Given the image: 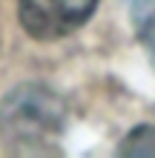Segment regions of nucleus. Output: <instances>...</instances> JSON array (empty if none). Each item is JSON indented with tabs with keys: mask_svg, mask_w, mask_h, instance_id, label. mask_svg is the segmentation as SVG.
<instances>
[{
	"mask_svg": "<svg viewBox=\"0 0 155 158\" xmlns=\"http://www.w3.org/2000/svg\"><path fill=\"white\" fill-rule=\"evenodd\" d=\"M66 106L40 83L14 86L0 101V144L12 155H43L58 147Z\"/></svg>",
	"mask_w": 155,
	"mask_h": 158,
	"instance_id": "nucleus-1",
	"label": "nucleus"
},
{
	"mask_svg": "<svg viewBox=\"0 0 155 158\" xmlns=\"http://www.w3.org/2000/svg\"><path fill=\"white\" fill-rule=\"evenodd\" d=\"M98 0H20L17 17L35 40H60L92 17Z\"/></svg>",
	"mask_w": 155,
	"mask_h": 158,
	"instance_id": "nucleus-2",
	"label": "nucleus"
},
{
	"mask_svg": "<svg viewBox=\"0 0 155 158\" xmlns=\"http://www.w3.org/2000/svg\"><path fill=\"white\" fill-rule=\"evenodd\" d=\"M135 15V29H138V38L144 43L147 55L155 63V0H135L132 6Z\"/></svg>",
	"mask_w": 155,
	"mask_h": 158,
	"instance_id": "nucleus-3",
	"label": "nucleus"
},
{
	"mask_svg": "<svg viewBox=\"0 0 155 158\" xmlns=\"http://www.w3.org/2000/svg\"><path fill=\"white\" fill-rule=\"evenodd\" d=\"M121 155H155V127H138L124 138Z\"/></svg>",
	"mask_w": 155,
	"mask_h": 158,
	"instance_id": "nucleus-4",
	"label": "nucleus"
}]
</instances>
